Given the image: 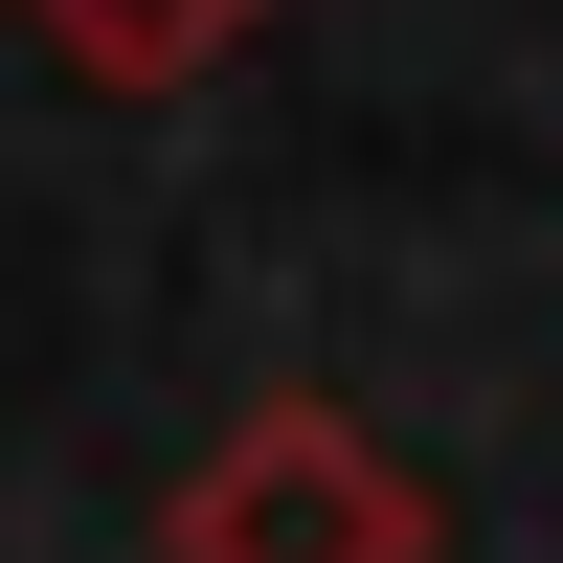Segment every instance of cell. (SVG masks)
Instances as JSON below:
<instances>
[{
  "mask_svg": "<svg viewBox=\"0 0 563 563\" xmlns=\"http://www.w3.org/2000/svg\"><path fill=\"white\" fill-rule=\"evenodd\" d=\"M271 0H23V45L45 68H90V90H180V68H225Z\"/></svg>",
  "mask_w": 563,
  "mask_h": 563,
  "instance_id": "obj_2",
  "label": "cell"
},
{
  "mask_svg": "<svg viewBox=\"0 0 563 563\" xmlns=\"http://www.w3.org/2000/svg\"><path fill=\"white\" fill-rule=\"evenodd\" d=\"M429 541H451V519L361 451V406H316V384L249 406V429L180 474V563H429Z\"/></svg>",
  "mask_w": 563,
  "mask_h": 563,
  "instance_id": "obj_1",
  "label": "cell"
}]
</instances>
